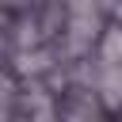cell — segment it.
<instances>
[{
  "label": "cell",
  "instance_id": "obj_2",
  "mask_svg": "<svg viewBox=\"0 0 122 122\" xmlns=\"http://www.w3.org/2000/svg\"><path fill=\"white\" fill-rule=\"evenodd\" d=\"M103 65H122V27H111L103 34Z\"/></svg>",
  "mask_w": 122,
  "mask_h": 122
},
{
  "label": "cell",
  "instance_id": "obj_3",
  "mask_svg": "<svg viewBox=\"0 0 122 122\" xmlns=\"http://www.w3.org/2000/svg\"><path fill=\"white\" fill-rule=\"evenodd\" d=\"M118 19H122V0H118Z\"/></svg>",
  "mask_w": 122,
  "mask_h": 122
},
{
  "label": "cell",
  "instance_id": "obj_1",
  "mask_svg": "<svg viewBox=\"0 0 122 122\" xmlns=\"http://www.w3.org/2000/svg\"><path fill=\"white\" fill-rule=\"evenodd\" d=\"M99 95L107 99V107H122V65H103Z\"/></svg>",
  "mask_w": 122,
  "mask_h": 122
}]
</instances>
